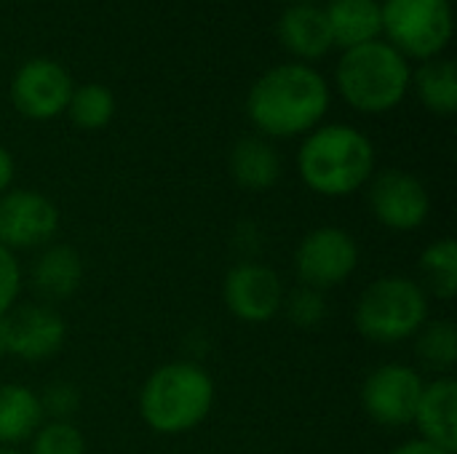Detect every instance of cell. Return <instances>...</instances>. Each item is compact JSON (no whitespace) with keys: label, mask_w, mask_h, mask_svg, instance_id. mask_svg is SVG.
<instances>
[{"label":"cell","mask_w":457,"mask_h":454,"mask_svg":"<svg viewBox=\"0 0 457 454\" xmlns=\"http://www.w3.org/2000/svg\"><path fill=\"white\" fill-rule=\"evenodd\" d=\"M40 396V407H43V415L48 420H70L78 407H80V393L72 383H64V380H56L51 383Z\"/></svg>","instance_id":"484cf974"},{"label":"cell","mask_w":457,"mask_h":454,"mask_svg":"<svg viewBox=\"0 0 457 454\" xmlns=\"http://www.w3.org/2000/svg\"><path fill=\"white\" fill-rule=\"evenodd\" d=\"M418 359L436 369V372H453L457 364V329L453 321H426L423 329L412 337Z\"/></svg>","instance_id":"603a6c76"},{"label":"cell","mask_w":457,"mask_h":454,"mask_svg":"<svg viewBox=\"0 0 457 454\" xmlns=\"http://www.w3.org/2000/svg\"><path fill=\"white\" fill-rule=\"evenodd\" d=\"M418 439H426L436 447L457 452V383L445 375L434 383H426L423 396L418 401L415 420Z\"/></svg>","instance_id":"2e32d148"},{"label":"cell","mask_w":457,"mask_h":454,"mask_svg":"<svg viewBox=\"0 0 457 454\" xmlns=\"http://www.w3.org/2000/svg\"><path fill=\"white\" fill-rule=\"evenodd\" d=\"M0 454H27V452H21L19 447H0Z\"/></svg>","instance_id":"4dcf8cb0"},{"label":"cell","mask_w":457,"mask_h":454,"mask_svg":"<svg viewBox=\"0 0 457 454\" xmlns=\"http://www.w3.org/2000/svg\"><path fill=\"white\" fill-rule=\"evenodd\" d=\"M8 348L11 356L40 364L56 356L67 340V324L54 305L27 302L16 305L8 316Z\"/></svg>","instance_id":"4fadbf2b"},{"label":"cell","mask_w":457,"mask_h":454,"mask_svg":"<svg viewBox=\"0 0 457 454\" xmlns=\"http://www.w3.org/2000/svg\"><path fill=\"white\" fill-rule=\"evenodd\" d=\"M32 289L40 302L54 305L70 300L83 281V260L70 244H48L32 262Z\"/></svg>","instance_id":"9a60e30c"},{"label":"cell","mask_w":457,"mask_h":454,"mask_svg":"<svg viewBox=\"0 0 457 454\" xmlns=\"http://www.w3.org/2000/svg\"><path fill=\"white\" fill-rule=\"evenodd\" d=\"M426 380L415 367L383 364L372 369L361 385V407L367 417L383 428L412 425Z\"/></svg>","instance_id":"30bf717a"},{"label":"cell","mask_w":457,"mask_h":454,"mask_svg":"<svg viewBox=\"0 0 457 454\" xmlns=\"http://www.w3.org/2000/svg\"><path fill=\"white\" fill-rule=\"evenodd\" d=\"M11 356V348H8V318L0 316V359Z\"/></svg>","instance_id":"f546056e"},{"label":"cell","mask_w":457,"mask_h":454,"mask_svg":"<svg viewBox=\"0 0 457 454\" xmlns=\"http://www.w3.org/2000/svg\"><path fill=\"white\" fill-rule=\"evenodd\" d=\"M46 423L40 396L21 383H0V447H19Z\"/></svg>","instance_id":"d6986e66"},{"label":"cell","mask_w":457,"mask_h":454,"mask_svg":"<svg viewBox=\"0 0 457 454\" xmlns=\"http://www.w3.org/2000/svg\"><path fill=\"white\" fill-rule=\"evenodd\" d=\"M289 5H295V3H313V0H287Z\"/></svg>","instance_id":"1f68e13d"},{"label":"cell","mask_w":457,"mask_h":454,"mask_svg":"<svg viewBox=\"0 0 457 454\" xmlns=\"http://www.w3.org/2000/svg\"><path fill=\"white\" fill-rule=\"evenodd\" d=\"M327 78L303 62H284L262 72L246 94V115L265 139L305 136L329 112Z\"/></svg>","instance_id":"6da1fadb"},{"label":"cell","mask_w":457,"mask_h":454,"mask_svg":"<svg viewBox=\"0 0 457 454\" xmlns=\"http://www.w3.org/2000/svg\"><path fill=\"white\" fill-rule=\"evenodd\" d=\"M27 454H86V439L72 420H46L29 439Z\"/></svg>","instance_id":"cb8c5ba5"},{"label":"cell","mask_w":457,"mask_h":454,"mask_svg":"<svg viewBox=\"0 0 457 454\" xmlns=\"http://www.w3.org/2000/svg\"><path fill=\"white\" fill-rule=\"evenodd\" d=\"M21 265L13 252L0 246V316H8L21 294Z\"/></svg>","instance_id":"4316f807"},{"label":"cell","mask_w":457,"mask_h":454,"mask_svg":"<svg viewBox=\"0 0 457 454\" xmlns=\"http://www.w3.org/2000/svg\"><path fill=\"white\" fill-rule=\"evenodd\" d=\"M420 289L439 302H453L457 294V244L453 238H439L428 244L418 262Z\"/></svg>","instance_id":"44dd1931"},{"label":"cell","mask_w":457,"mask_h":454,"mask_svg":"<svg viewBox=\"0 0 457 454\" xmlns=\"http://www.w3.org/2000/svg\"><path fill=\"white\" fill-rule=\"evenodd\" d=\"M230 177L241 190L265 193L281 179V155L265 136H244L230 150Z\"/></svg>","instance_id":"e0dca14e"},{"label":"cell","mask_w":457,"mask_h":454,"mask_svg":"<svg viewBox=\"0 0 457 454\" xmlns=\"http://www.w3.org/2000/svg\"><path fill=\"white\" fill-rule=\"evenodd\" d=\"M364 190L370 211L383 227L394 233H412L428 222L431 195L415 174L404 169H383L372 174Z\"/></svg>","instance_id":"ba28073f"},{"label":"cell","mask_w":457,"mask_h":454,"mask_svg":"<svg viewBox=\"0 0 457 454\" xmlns=\"http://www.w3.org/2000/svg\"><path fill=\"white\" fill-rule=\"evenodd\" d=\"M431 300L415 278L383 276L372 281L353 308L356 332L375 345L412 340L428 321Z\"/></svg>","instance_id":"5b68a950"},{"label":"cell","mask_w":457,"mask_h":454,"mask_svg":"<svg viewBox=\"0 0 457 454\" xmlns=\"http://www.w3.org/2000/svg\"><path fill=\"white\" fill-rule=\"evenodd\" d=\"M70 120L83 131H99L110 126L115 115V94L102 83H83L72 88L70 104L64 110Z\"/></svg>","instance_id":"7402d4cb"},{"label":"cell","mask_w":457,"mask_h":454,"mask_svg":"<svg viewBox=\"0 0 457 454\" xmlns=\"http://www.w3.org/2000/svg\"><path fill=\"white\" fill-rule=\"evenodd\" d=\"M59 222L56 203L40 190L11 187L0 195V246L13 254L54 244Z\"/></svg>","instance_id":"9c48e42d"},{"label":"cell","mask_w":457,"mask_h":454,"mask_svg":"<svg viewBox=\"0 0 457 454\" xmlns=\"http://www.w3.org/2000/svg\"><path fill=\"white\" fill-rule=\"evenodd\" d=\"M72 75L54 59L35 56L24 62L11 78V102L19 115L29 120L59 118L72 96Z\"/></svg>","instance_id":"7c38bea8"},{"label":"cell","mask_w":457,"mask_h":454,"mask_svg":"<svg viewBox=\"0 0 457 454\" xmlns=\"http://www.w3.org/2000/svg\"><path fill=\"white\" fill-rule=\"evenodd\" d=\"M214 380L195 361L158 367L139 391V417L158 436L195 431L214 407Z\"/></svg>","instance_id":"3957f363"},{"label":"cell","mask_w":457,"mask_h":454,"mask_svg":"<svg viewBox=\"0 0 457 454\" xmlns=\"http://www.w3.org/2000/svg\"><path fill=\"white\" fill-rule=\"evenodd\" d=\"M332 43L345 48H356L383 35V11L378 0H329L324 8Z\"/></svg>","instance_id":"ac0fdd59"},{"label":"cell","mask_w":457,"mask_h":454,"mask_svg":"<svg viewBox=\"0 0 457 454\" xmlns=\"http://www.w3.org/2000/svg\"><path fill=\"white\" fill-rule=\"evenodd\" d=\"M391 454H455V452H450V450H445V447H436V444H431V442H426V439H410V442H404V444L394 447Z\"/></svg>","instance_id":"83f0119b"},{"label":"cell","mask_w":457,"mask_h":454,"mask_svg":"<svg viewBox=\"0 0 457 454\" xmlns=\"http://www.w3.org/2000/svg\"><path fill=\"white\" fill-rule=\"evenodd\" d=\"M335 86L356 112L383 115L407 99L412 67L391 43L372 40L343 51L335 67Z\"/></svg>","instance_id":"277c9868"},{"label":"cell","mask_w":457,"mask_h":454,"mask_svg":"<svg viewBox=\"0 0 457 454\" xmlns=\"http://www.w3.org/2000/svg\"><path fill=\"white\" fill-rule=\"evenodd\" d=\"M420 104L434 115H455L457 112V67L453 59L436 56L418 67L412 75Z\"/></svg>","instance_id":"ffe728a7"},{"label":"cell","mask_w":457,"mask_h":454,"mask_svg":"<svg viewBox=\"0 0 457 454\" xmlns=\"http://www.w3.org/2000/svg\"><path fill=\"white\" fill-rule=\"evenodd\" d=\"M278 32V43L297 56L295 62L311 64L324 59L335 43H332V32L324 16V8L313 5V3H295L289 5L276 24Z\"/></svg>","instance_id":"5bb4252c"},{"label":"cell","mask_w":457,"mask_h":454,"mask_svg":"<svg viewBox=\"0 0 457 454\" xmlns=\"http://www.w3.org/2000/svg\"><path fill=\"white\" fill-rule=\"evenodd\" d=\"M361 252L356 238L337 225H321L303 235L295 249V276L300 286L329 292L343 286L359 268Z\"/></svg>","instance_id":"52a82bcc"},{"label":"cell","mask_w":457,"mask_h":454,"mask_svg":"<svg viewBox=\"0 0 457 454\" xmlns=\"http://www.w3.org/2000/svg\"><path fill=\"white\" fill-rule=\"evenodd\" d=\"M13 177H16V163H13V155L8 153V147L0 144V195L5 190H11L13 185Z\"/></svg>","instance_id":"f1b7e54d"},{"label":"cell","mask_w":457,"mask_h":454,"mask_svg":"<svg viewBox=\"0 0 457 454\" xmlns=\"http://www.w3.org/2000/svg\"><path fill=\"white\" fill-rule=\"evenodd\" d=\"M383 35L407 62H428L445 54L453 40L450 0H386Z\"/></svg>","instance_id":"8992f818"},{"label":"cell","mask_w":457,"mask_h":454,"mask_svg":"<svg viewBox=\"0 0 457 454\" xmlns=\"http://www.w3.org/2000/svg\"><path fill=\"white\" fill-rule=\"evenodd\" d=\"M284 281L281 276L257 260L236 262L222 281V302L228 313L244 324H268L284 308Z\"/></svg>","instance_id":"8fae6325"},{"label":"cell","mask_w":457,"mask_h":454,"mask_svg":"<svg viewBox=\"0 0 457 454\" xmlns=\"http://www.w3.org/2000/svg\"><path fill=\"white\" fill-rule=\"evenodd\" d=\"M378 166L372 139L348 123H321L297 150L303 185L324 198H345L367 187Z\"/></svg>","instance_id":"7a4b0ae2"},{"label":"cell","mask_w":457,"mask_h":454,"mask_svg":"<svg viewBox=\"0 0 457 454\" xmlns=\"http://www.w3.org/2000/svg\"><path fill=\"white\" fill-rule=\"evenodd\" d=\"M281 310L287 313V318L297 329H319L329 316V305H327L324 292L308 289V286H297V289L287 292Z\"/></svg>","instance_id":"d4e9b609"}]
</instances>
